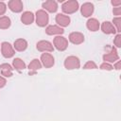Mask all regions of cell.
I'll return each instance as SVG.
<instances>
[{
	"label": "cell",
	"mask_w": 121,
	"mask_h": 121,
	"mask_svg": "<svg viewBox=\"0 0 121 121\" xmlns=\"http://www.w3.org/2000/svg\"><path fill=\"white\" fill-rule=\"evenodd\" d=\"M61 9L64 13L66 14H72L75 13L78 9V2L76 0H70V1H66L62 4L61 6Z\"/></svg>",
	"instance_id": "cell-1"
},
{
	"label": "cell",
	"mask_w": 121,
	"mask_h": 121,
	"mask_svg": "<svg viewBox=\"0 0 121 121\" xmlns=\"http://www.w3.org/2000/svg\"><path fill=\"white\" fill-rule=\"evenodd\" d=\"M48 21H49V16L45 10L40 9L36 12V24H37V26L43 27L48 24Z\"/></svg>",
	"instance_id": "cell-2"
},
{
	"label": "cell",
	"mask_w": 121,
	"mask_h": 121,
	"mask_svg": "<svg viewBox=\"0 0 121 121\" xmlns=\"http://www.w3.org/2000/svg\"><path fill=\"white\" fill-rule=\"evenodd\" d=\"M79 66H80L79 59L76 56H69L64 60V67L68 70L78 69V68H79Z\"/></svg>",
	"instance_id": "cell-3"
},
{
	"label": "cell",
	"mask_w": 121,
	"mask_h": 121,
	"mask_svg": "<svg viewBox=\"0 0 121 121\" xmlns=\"http://www.w3.org/2000/svg\"><path fill=\"white\" fill-rule=\"evenodd\" d=\"M53 44L59 51H64L68 47V41L63 36H57L54 38Z\"/></svg>",
	"instance_id": "cell-4"
},
{
	"label": "cell",
	"mask_w": 121,
	"mask_h": 121,
	"mask_svg": "<svg viewBox=\"0 0 121 121\" xmlns=\"http://www.w3.org/2000/svg\"><path fill=\"white\" fill-rule=\"evenodd\" d=\"M1 52H2V55L7 59L13 57L15 54L13 46L8 42H4L1 43Z\"/></svg>",
	"instance_id": "cell-5"
},
{
	"label": "cell",
	"mask_w": 121,
	"mask_h": 121,
	"mask_svg": "<svg viewBox=\"0 0 121 121\" xmlns=\"http://www.w3.org/2000/svg\"><path fill=\"white\" fill-rule=\"evenodd\" d=\"M118 60H119V55H118V53H117V51L114 47H112L109 53H106V54L103 55L104 62H109V63L113 62L114 63Z\"/></svg>",
	"instance_id": "cell-6"
},
{
	"label": "cell",
	"mask_w": 121,
	"mask_h": 121,
	"mask_svg": "<svg viewBox=\"0 0 121 121\" xmlns=\"http://www.w3.org/2000/svg\"><path fill=\"white\" fill-rule=\"evenodd\" d=\"M41 63L45 68H50L55 63V59L50 53H43L41 56Z\"/></svg>",
	"instance_id": "cell-7"
},
{
	"label": "cell",
	"mask_w": 121,
	"mask_h": 121,
	"mask_svg": "<svg viewBox=\"0 0 121 121\" xmlns=\"http://www.w3.org/2000/svg\"><path fill=\"white\" fill-rule=\"evenodd\" d=\"M36 47H37V49H38L39 51H41V52H45V53H46V52H52V51L54 50L53 44H52L50 42L44 41V40L38 42L37 44H36Z\"/></svg>",
	"instance_id": "cell-8"
},
{
	"label": "cell",
	"mask_w": 121,
	"mask_h": 121,
	"mask_svg": "<svg viewBox=\"0 0 121 121\" xmlns=\"http://www.w3.org/2000/svg\"><path fill=\"white\" fill-rule=\"evenodd\" d=\"M70 17L67 15H64L62 13H59L56 15V23L59 25L60 27H65L68 26L70 24Z\"/></svg>",
	"instance_id": "cell-9"
},
{
	"label": "cell",
	"mask_w": 121,
	"mask_h": 121,
	"mask_svg": "<svg viewBox=\"0 0 121 121\" xmlns=\"http://www.w3.org/2000/svg\"><path fill=\"white\" fill-rule=\"evenodd\" d=\"M69 41L74 44H80L84 42V35L80 32H72L69 34Z\"/></svg>",
	"instance_id": "cell-10"
},
{
	"label": "cell",
	"mask_w": 121,
	"mask_h": 121,
	"mask_svg": "<svg viewBox=\"0 0 121 121\" xmlns=\"http://www.w3.org/2000/svg\"><path fill=\"white\" fill-rule=\"evenodd\" d=\"M64 32L63 28L57 25H50L45 28V33L47 35H61Z\"/></svg>",
	"instance_id": "cell-11"
},
{
	"label": "cell",
	"mask_w": 121,
	"mask_h": 121,
	"mask_svg": "<svg viewBox=\"0 0 121 121\" xmlns=\"http://www.w3.org/2000/svg\"><path fill=\"white\" fill-rule=\"evenodd\" d=\"M9 9L12 11V12H21L23 10V3L20 0H10L8 4Z\"/></svg>",
	"instance_id": "cell-12"
},
{
	"label": "cell",
	"mask_w": 121,
	"mask_h": 121,
	"mask_svg": "<svg viewBox=\"0 0 121 121\" xmlns=\"http://www.w3.org/2000/svg\"><path fill=\"white\" fill-rule=\"evenodd\" d=\"M80 12L84 17H90L94 12V5L90 2L84 3L80 8Z\"/></svg>",
	"instance_id": "cell-13"
},
{
	"label": "cell",
	"mask_w": 121,
	"mask_h": 121,
	"mask_svg": "<svg viewBox=\"0 0 121 121\" xmlns=\"http://www.w3.org/2000/svg\"><path fill=\"white\" fill-rule=\"evenodd\" d=\"M0 71L1 76H4V78H10L13 74V68L9 63H2L0 65Z\"/></svg>",
	"instance_id": "cell-14"
},
{
	"label": "cell",
	"mask_w": 121,
	"mask_h": 121,
	"mask_svg": "<svg viewBox=\"0 0 121 121\" xmlns=\"http://www.w3.org/2000/svg\"><path fill=\"white\" fill-rule=\"evenodd\" d=\"M101 30L105 34H114L116 32V29L113 26V25L111 22H108V21H105V22L102 23V25H101Z\"/></svg>",
	"instance_id": "cell-15"
},
{
	"label": "cell",
	"mask_w": 121,
	"mask_h": 121,
	"mask_svg": "<svg viewBox=\"0 0 121 121\" xmlns=\"http://www.w3.org/2000/svg\"><path fill=\"white\" fill-rule=\"evenodd\" d=\"M43 8L49 12H56L58 9V3L53 0H48L43 3Z\"/></svg>",
	"instance_id": "cell-16"
},
{
	"label": "cell",
	"mask_w": 121,
	"mask_h": 121,
	"mask_svg": "<svg viewBox=\"0 0 121 121\" xmlns=\"http://www.w3.org/2000/svg\"><path fill=\"white\" fill-rule=\"evenodd\" d=\"M34 19H35V16L31 11H25L21 16V21L25 25H31Z\"/></svg>",
	"instance_id": "cell-17"
},
{
	"label": "cell",
	"mask_w": 121,
	"mask_h": 121,
	"mask_svg": "<svg viewBox=\"0 0 121 121\" xmlns=\"http://www.w3.org/2000/svg\"><path fill=\"white\" fill-rule=\"evenodd\" d=\"M27 47V42L25 39H17L13 43V48L17 51H25Z\"/></svg>",
	"instance_id": "cell-18"
},
{
	"label": "cell",
	"mask_w": 121,
	"mask_h": 121,
	"mask_svg": "<svg viewBox=\"0 0 121 121\" xmlns=\"http://www.w3.org/2000/svg\"><path fill=\"white\" fill-rule=\"evenodd\" d=\"M86 26H87V28L90 30V31H97L100 27V25H99V22L95 19V18H90L87 23H86Z\"/></svg>",
	"instance_id": "cell-19"
},
{
	"label": "cell",
	"mask_w": 121,
	"mask_h": 121,
	"mask_svg": "<svg viewBox=\"0 0 121 121\" xmlns=\"http://www.w3.org/2000/svg\"><path fill=\"white\" fill-rule=\"evenodd\" d=\"M42 68V63L38 59H34L31 60V62L28 64V69H29V74H34L37 70Z\"/></svg>",
	"instance_id": "cell-20"
},
{
	"label": "cell",
	"mask_w": 121,
	"mask_h": 121,
	"mask_svg": "<svg viewBox=\"0 0 121 121\" xmlns=\"http://www.w3.org/2000/svg\"><path fill=\"white\" fill-rule=\"evenodd\" d=\"M12 65L13 67L17 70V71H22L26 68V63L23 60H21L20 58H15L12 61Z\"/></svg>",
	"instance_id": "cell-21"
},
{
	"label": "cell",
	"mask_w": 121,
	"mask_h": 121,
	"mask_svg": "<svg viewBox=\"0 0 121 121\" xmlns=\"http://www.w3.org/2000/svg\"><path fill=\"white\" fill-rule=\"evenodd\" d=\"M11 22L8 16H0V29H7L10 26Z\"/></svg>",
	"instance_id": "cell-22"
},
{
	"label": "cell",
	"mask_w": 121,
	"mask_h": 121,
	"mask_svg": "<svg viewBox=\"0 0 121 121\" xmlns=\"http://www.w3.org/2000/svg\"><path fill=\"white\" fill-rule=\"evenodd\" d=\"M112 23H113L112 25H113V26L115 27L116 31H117V32H120V31H121V18H120V17H115V18H113Z\"/></svg>",
	"instance_id": "cell-23"
},
{
	"label": "cell",
	"mask_w": 121,
	"mask_h": 121,
	"mask_svg": "<svg viewBox=\"0 0 121 121\" xmlns=\"http://www.w3.org/2000/svg\"><path fill=\"white\" fill-rule=\"evenodd\" d=\"M97 68V65L95 64V62H94L93 60H89L87 61L84 66H83V69H96Z\"/></svg>",
	"instance_id": "cell-24"
},
{
	"label": "cell",
	"mask_w": 121,
	"mask_h": 121,
	"mask_svg": "<svg viewBox=\"0 0 121 121\" xmlns=\"http://www.w3.org/2000/svg\"><path fill=\"white\" fill-rule=\"evenodd\" d=\"M99 68L101 70H108V71H110V70H112L113 69V66L111 63H109V62H103V63L100 64V67Z\"/></svg>",
	"instance_id": "cell-25"
},
{
	"label": "cell",
	"mask_w": 121,
	"mask_h": 121,
	"mask_svg": "<svg viewBox=\"0 0 121 121\" xmlns=\"http://www.w3.org/2000/svg\"><path fill=\"white\" fill-rule=\"evenodd\" d=\"M113 43L116 47H121V35H120V33H118L115 36V38L113 40Z\"/></svg>",
	"instance_id": "cell-26"
},
{
	"label": "cell",
	"mask_w": 121,
	"mask_h": 121,
	"mask_svg": "<svg viewBox=\"0 0 121 121\" xmlns=\"http://www.w3.org/2000/svg\"><path fill=\"white\" fill-rule=\"evenodd\" d=\"M7 10V5L4 2H0V16L3 15Z\"/></svg>",
	"instance_id": "cell-27"
},
{
	"label": "cell",
	"mask_w": 121,
	"mask_h": 121,
	"mask_svg": "<svg viewBox=\"0 0 121 121\" xmlns=\"http://www.w3.org/2000/svg\"><path fill=\"white\" fill-rule=\"evenodd\" d=\"M113 14L116 15L117 17H120V15H121V7L113 8Z\"/></svg>",
	"instance_id": "cell-28"
},
{
	"label": "cell",
	"mask_w": 121,
	"mask_h": 121,
	"mask_svg": "<svg viewBox=\"0 0 121 121\" xmlns=\"http://www.w3.org/2000/svg\"><path fill=\"white\" fill-rule=\"evenodd\" d=\"M6 83H7L6 78H5L3 76L0 75V88H3V87L6 85Z\"/></svg>",
	"instance_id": "cell-29"
},
{
	"label": "cell",
	"mask_w": 121,
	"mask_h": 121,
	"mask_svg": "<svg viewBox=\"0 0 121 121\" xmlns=\"http://www.w3.org/2000/svg\"><path fill=\"white\" fill-rule=\"evenodd\" d=\"M112 5L114 7V8H116V7H120L121 6V1L120 0H118V1H112Z\"/></svg>",
	"instance_id": "cell-30"
},
{
	"label": "cell",
	"mask_w": 121,
	"mask_h": 121,
	"mask_svg": "<svg viewBox=\"0 0 121 121\" xmlns=\"http://www.w3.org/2000/svg\"><path fill=\"white\" fill-rule=\"evenodd\" d=\"M113 68H115L116 70L120 69V60H117L116 63H113Z\"/></svg>",
	"instance_id": "cell-31"
},
{
	"label": "cell",
	"mask_w": 121,
	"mask_h": 121,
	"mask_svg": "<svg viewBox=\"0 0 121 121\" xmlns=\"http://www.w3.org/2000/svg\"><path fill=\"white\" fill-rule=\"evenodd\" d=\"M0 46H1V45H0Z\"/></svg>",
	"instance_id": "cell-32"
}]
</instances>
